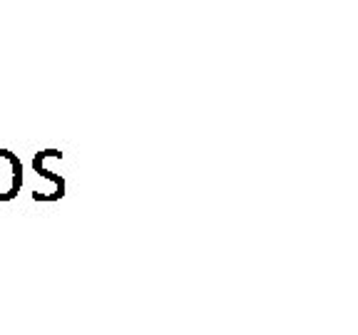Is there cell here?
I'll use <instances>...</instances> for the list:
<instances>
[{
    "instance_id": "cell-1",
    "label": "cell",
    "mask_w": 358,
    "mask_h": 335,
    "mask_svg": "<svg viewBox=\"0 0 358 335\" xmlns=\"http://www.w3.org/2000/svg\"><path fill=\"white\" fill-rule=\"evenodd\" d=\"M22 186L20 156L10 149H0V201H13Z\"/></svg>"
},
{
    "instance_id": "cell-2",
    "label": "cell",
    "mask_w": 358,
    "mask_h": 335,
    "mask_svg": "<svg viewBox=\"0 0 358 335\" xmlns=\"http://www.w3.org/2000/svg\"><path fill=\"white\" fill-rule=\"evenodd\" d=\"M48 156H62V151L60 149L38 151V154H35V159H33V167H35V172L43 174L45 179H52V181H55V191H52V194L48 196V199H45V201H55V199H62V196H65V181H62L60 177H55L52 172H48V169H43V162L48 159Z\"/></svg>"
}]
</instances>
